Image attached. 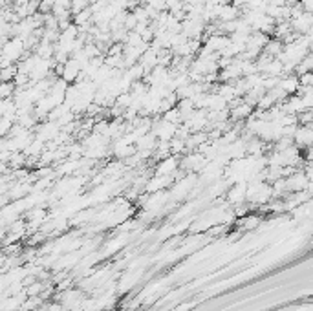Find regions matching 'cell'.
Masks as SVG:
<instances>
[{"mask_svg": "<svg viewBox=\"0 0 313 311\" xmlns=\"http://www.w3.org/2000/svg\"><path fill=\"white\" fill-rule=\"evenodd\" d=\"M298 81L302 82L304 86H313V72H306V74H302Z\"/></svg>", "mask_w": 313, "mask_h": 311, "instance_id": "4", "label": "cell"}, {"mask_svg": "<svg viewBox=\"0 0 313 311\" xmlns=\"http://www.w3.org/2000/svg\"><path fill=\"white\" fill-rule=\"evenodd\" d=\"M82 70V66L79 61H75V59H70L68 62H64V66H63V81H74V79H77V75H79V72Z\"/></svg>", "mask_w": 313, "mask_h": 311, "instance_id": "1", "label": "cell"}, {"mask_svg": "<svg viewBox=\"0 0 313 311\" xmlns=\"http://www.w3.org/2000/svg\"><path fill=\"white\" fill-rule=\"evenodd\" d=\"M235 16H236V8H233V6H225V8H222V11H220V18H222L223 22L235 20Z\"/></svg>", "mask_w": 313, "mask_h": 311, "instance_id": "3", "label": "cell"}, {"mask_svg": "<svg viewBox=\"0 0 313 311\" xmlns=\"http://www.w3.org/2000/svg\"><path fill=\"white\" fill-rule=\"evenodd\" d=\"M282 90L286 92V93H293L297 90V86H298V79L297 77H288V79H284V81L279 84Z\"/></svg>", "mask_w": 313, "mask_h": 311, "instance_id": "2", "label": "cell"}]
</instances>
